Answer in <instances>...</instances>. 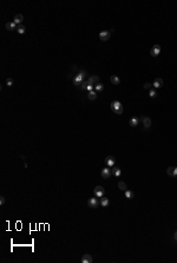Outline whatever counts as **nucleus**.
Returning a JSON list of instances; mask_svg holds the SVG:
<instances>
[{
    "instance_id": "1",
    "label": "nucleus",
    "mask_w": 177,
    "mask_h": 263,
    "mask_svg": "<svg viewBox=\"0 0 177 263\" xmlns=\"http://www.w3.org/2000/svg\"><path fill=\"white\" fill-rule=\"evenodd\" d=\"M110 108H111V110H112L116 115H122L123 113V105L118 100L112 101L111 105H110Z\"/></svg>"
},
{
    "instance_id": "2",
    "label": "nucleus",
    "mask_w": 177,
    "mask_h": 263,
    "mask_svg": "<svg viewBox=\"0 0 177 263\" xmlns=\"http://www.w3.org/2000/svg\"><path fill=\"white\" fill-rule=\"evenodd\" d=\"M86 74H88L86 73V71H84V70L80 71V72H79V73L73 78V84H75V85H80L83 81H84V77H85Z\"/></svg>"
},
{
    "instance_id": "3",
    "label": "nucleus",
    "mask_w": 177,
    "mask_h": 263,
    "mask_svg": "<svg viewBox=\"0 0 177 263\" xmlns=\"http://www.w3.org/2000/svg\"><path fill=\"white\" fill-rule=\"evenodd\" d=\"M93 192H95L96 197H103L104 194H105V190H104V188H103L102 185H97L95 188V190H93Z\"/></svg>"
},
{
    "instance_id": "4",
    "label": "nucleus",
    "mask_w": 177,
    "mask_h": 263,
    "mask_svg": "<svg viewBox=\"0 0 177 263\" xmlns=\"http://www.w3.org/2000/svg\"><path fill=\"white\" fill-rule=\"evenodd\" d=\"M105 164L108 165V166H110V168H112L113 165H115V163H116V158L113 157V156H108L106 158H105Z\"/></svg>"
},
{
    "instance_id": "5",
    "label": "nucleus",
    "mask_w": 177,
    "mask_h": 263,
    "mask_svg": "<svg viewBox=\"0 0 177 263\" xmlns=\"http://www.w3.org/2000/svg\"><path fill=\"white\" fill-rule=\"evenodd\" d=\"M110 35H111V31H102L99 33V38H100L102 41H106V40H109Z\"/></svg>"
},
{
    "instance_id": "6",
    "label": "nucleus",
    "mask_w": 177,
    "mask_h": 263,
    "mask_svg": "<svg viewBox=\"0 0 177 263\" xmlns=\"http://www.w3.org/2000/svg\"><path fill=\"white\" fill-rule=\"evenodd\" d=\"M99 204H100V202H99L97 198H90V199L88 201V208H97Z\"/></svg>"
},
{
    "instance_id": "7",
    "label": "nucleus",
    "mask_w": 177,
    "mask_h": 263,
    "mask_svg": "<svg viewBox=\"0 0 177 263\" xmlns=\"http://www.w3.org/2000/svg\"><path fill=\"white\" fill-rule=\"evenodd\" d=\"M159 53H161V46L159 45H154L152 48H151V51H150V54L152 57H157Z\"/></svg>"
},
{
    "instance_id": "8",
    "label": "nucleus",
    "mask_w": 177,
    "mask_h": 263,
    "mask_svg": "<svg viewBox=\"0 0 177 263\" xmlns=\"http://www.w3.org/2000/svg\"><path fill=\"white\" fill-rule=\"evenodd\" d=\"M102 177L103 178H105V179H108V178H110L111 177V175H112V172H111V170L110 169H108V168H105V169H103L102 170Z\"/></svg>"
},
{
    "instance_id": "9",
    "label": "nucleus",
    "mask_w": 177,
    "mask_h": 263,
    "mask_svg": "<svg viewBox=\"0 0 177 263\" xmlns=\"http://www.w3.org/2000/svg\"><path fill=\"white\" fill-rule=\"evenodd\" d=\"M163 83L164 81H163L162 78H156L155 81L152 83V86H154L155 88H162V86H163Z\"/></svg>"
},
{
    "instance_id": "10",
    "label": "nucleus",
    "mask_w": 177,
    "mask_h": 263,
    "mask_svg": "<svg viewBox=\"0 0 177 263\" xmlns=\"http://www.w3.org/2000/svg\"><path fill=\"white\" fill-rule=\"evenodd\" d=\"M93 261V258H92V255H90V254H85V255H83L82 257V263H91Z\"/></svg>"
},
{
    "instance_id": "11",
    "label": "nucleus",
    "mask_w": 177,
    "mask_h": 263,
    "mask_svg": "<svg viewBox=\"0 0 177 263\" xmlns=\"http://www.w3.org/2000/svg\"><path fill=\"white\" fill-rule=\"evenodd\" d=\"M5 27H6V30H8V31H13V30H15V28L18 27V25H17L14 21H8V22H6Z\"/></svg>"
},
{
    "instance_id": "12",
    "label": "nucleus",
    "mask_w": 177,
    "mask_h": 263,
    "mask_svg": "<svg viewBox=\"0 0 177 263\" xmlns=\"http://www.w3.org/2000/svg\"><path fill=\"white\" fill-rule=\"evenodd\" d=\"M141 121H142V123H143L144 129H148L150 125H151V119H150L149 117H142V118H141Z\"/></svg>"
},
{
    "instance_id": "13",
    "label": "nucleus",
    "mask_w": 177,
    "mask_h": 263,
    "mask_svg": "<svg viewBox=\"0 0 177 263\" xmlns=\"http://www.w3.org/2000/svg\"><path fill=\"white\" fill-rule=\"evenodd\" d=\"M13 21L17 24V25H21V22L24 21V15H22V14H17V15L14 17Z\"/></svg>"
},
{
    "instance_id": "14",
    "label": "nucleus",
    "mask_w": 177,
    "mask_h": 263,
    "mask_svg": "<svg viewBox=\"0 0 177 263\" xmlns=\"http://www.w3.org/2000/svg\"><path fill=\"white\" fill-rule=\"evenodd\" d=\"M138 123H139V118H138V117H132V118L129 121L130 126H132V128L137 126V125H138Z\"/></svg>"
},
{
    "instance_id": "15",
    "label": "nucleus",
    "mask_w": 177,
    "mask_h": 263,
    "mask_svg": "<svg viewBox=\"0 0 177 263\" xmlns=\"http://www.w3.org/2000/svg\"><path fill=\"white\" fill-rule=\"evenodd\" d=\"M88 81H90V84H97L98 81H99V77L97 76V74H93V76H90V78L88 79Z\"/></svg>"
},
{
    "instance_id": "16",
    "label": "nucleus",
    "mask_w": 177,
    "mask_h": 263,
    "mask_svg": "<svg viewBox=\"0 0 177 263\" xmlns=\"http://www.w3.org/2000/svg\"><path fill=\"white\" fill-rule=\"evenodd\" d=\"M110 80H111V83L112 84H115V85H118V84H121V79L117 77V76H111V78H110Z\"/></svg>"
},
{
    "instance_id": "17",
    "label": "nucleus",
    "mask_w": 177,
    "mask_h": 263,
    "mask_svg": "<svg viewBox=\"0 0 177 263\" xmlns=\"http://www.w3.org/2000/svg\"><path fill=\"white\" fill-rule=\"evenodd\" d=\"M111 172H112V175L115 176V177H119L121 174H122L121 169H118V168H112L111 169Z\"/></svg>"
},
{
    "instance_id": "18",
    "label": "nucleus",
    "mask_w": 177,
    "mask_h": 263,
    "mask_svg": "<svg viewBox=\"0 0 177 263\" xmlns=\"http://www.w3.org/2000/svg\"><path fill=\"white\" fill-rule=\"evenodd\" d=\"M17 32L19 34H24L25 32H26V27L24 26L22 24L21 25H18V27H17Z\"/></svg>"
},
{
    "instance_id": "19",
    "label": "nucleus",
    "mask_w": 177,
    "mask_h": 263,
    "mask_svg": "<svg viewBox=\"0 0 177 263\" xmlns=\"http://www.w3.org/2000/svg\"><path fill=\"white\" fill-rule=\"evenodd\" d=\"M88 98L90 100H96L97 99V93H96L95 91H91V92L88 93Z\"/></svg>"
},
{
    "instance_id": "20",
    "label": "nucleus",
    "mask_w": 177,
    "mask_h": 263,
    "mask_svg": "<svg viewBox=\"0 0 177 263\" xmlns=\"http://www.w3.org/2000/svg\"><path fill=\"white\" fill-rule=\"evenodd\" d=\"M118 188H119L121 190H124V191H125V190H128V184H126L125 182L119 181V182H118Z\"/></svg>"
},
{
    "instance_id": "21",
    "label": "nucleus",
    "mask_w": 177,
    "mask_h": 263,
    "mask_svg": "<svg viewBox=\"0 0 177 263\" xmlns=\"http://www.w3.org/2000/svg\"><path fill=\"white\" fill-rule=\"evenodd\" d=\"M125 197H126V198H129V199H132V198L135 197L133 191H131V190H125Z\"/></svg>"
},
{
    "instance_id": "22",
    "label": "nucleus",
    "mask_w": 177,
    "mask_h": 263,
    "mask_svg": "<svg viewBox=\"0 0 177 263\" xmlns=\"http://www.w3.org/2000/svg\"><path fill=\"white\" fill-rule=\"evenodd\" d=\"M100 205H102V207H108V205H109V199H108L106 197H102V199H100Z\"/></svg>"
},
{
    "instance_id": "23",
    "label": "nucleus",
    "mask_w": 177,
    "mask_h": 263,
    "mask_svg": "<svg viewBox=\"0 0 177 263\" xmlns=\"http://www.w3.org/2000/svg\"><path fill=\"white\" fill-rule=\"evenodd\" d=\"M95 88H96V91L100 92V91H103V88H104V85L100 84V83H97V84L95 85Z\"/></svg>"
},
{
    "instance_id": "24",
    "label": "nucleus",
    "mask_w": 177,
    "mask_h": 263,
    "mask_svg": "<svg viewBox=\"0 0 177 263\" xmlns=\"http://www.w3.org/2000/svg\"><path fill=\"white\" fill-rule=\"evenodd\" d=\"M149 96L151 97V98H156V97H157L156 88H152V90H150V91H149Z\"/></svg>"
},
{
    "instance_id": "25",
    "label": "nucleus",
    "mask_w": 177,
    "mask_h": 263,
    "mask_svg": "<svg viewBox=\"0 0 177 263\" xmlns=\"http://www.w3.org/2000/svg\"><path fill=\"white\" fill-rule=\"evenodd\" d=\"M88 85H90V81H88V80H84L82 84H80V88H82V90H86Z\"/></svg>"
},
{
    "instance_id": "26",
    "label": "nucleus",
    "mask_w": 177,
    "mask_h": 263,
    "mask_svg": "<svg viewBox=\"0 0 177 263\" xmlns=\"http://www.w3.org/2000/svg\"><path fill=\"white\" fill-rule=\"evenodd\" d=\"M174 169L175 168H172V166H169V168L166 169V174H168L169 176H171V177L174 176Z\"/></svg>"
},
{
    "instance_id": "27",
    "label": "nucleus",
    "mask_w": 177,
    "mask_h": 263,
    "mask_svg": "<svg viewBox=\"0 0 177 263\" xmlns=\"http://www.w3.org/2000/svg\"><path fill=\"white\" fill-rule=\"evenodd\" d=\"M13 84H14V81H13V79H12V78H7V79H6V85H7V86H12Z\"/></svg>"
},
{
    "instance_id": "28",
    "label": "nucleus",
    "mask_w": 177,
    "mask_h": 263,
    "mask_svg": "<svg viewBox=\"0 0 177 263\" xmlns=\"http://www.w3.org/2000/svg\"><path fill=\"white\" fill-rule=\"evenodd\" d=\"M151 86H152V84H150V83H145V84H144L143 85V88H146V90H148V88H151Z\"/></svg>"
},
{
    "instance_id": "29",
    "label": "nucleus",
    "mask_w": 177,
    "mask_h": 263,
    "mask_svg": "<svg viewBox=\"0 0 177 263\" xmlns=\"http://www.w3.org/2000/svg\"><path fill=\"white\" fill-rule=\"evenodd\" d=\"M86 90H88V92H91V91H93V85H92V84H90V85H88V88H86Z\"/></svg>"
},
{
    "instance_id": "30",
    "label": "nucleus",
    "mask_w": 177,
    "mask_h": 263,
    "mask_svg": "<svg viewBox=\"0 0 177 263\" xmlns=\"http://www.w3.org/2000/svg\"><path fill=\"white\" fill-rule=\"evenodd\" d=\"M0 204H1V205L5 204V197H4V196H0Z\"/></svg>"
},
{
    "instance_id": "31",
    "label": "nucleus",
    "mask_w": 177,
    "mask_h": 263,
    "mask_svg": "<svg viewBox=\"0 0 177 263\" xmlns=\"http://www.w3.org/2000/svg\"><path fill=\"white\" fill-rule=\"evenodd\" d=\"M78 70V66L77 65H72V67H71V71H77Z\"/></svg>"
},
{
    "instance_id": "32",
    "label": "nucleus",
    "mask_w": 177,
    "mask_h": 263,
    "mask_svg": "<svg viewBox=\"0 0 177 263\" xmlns=\"http://www.w3.org/2000/svg\"><path fill=\"white\" fill-rule=\"evenodd\" d=\"M172 177H177V168L174 169V176Z\"/></svg>"
},
{
    "instance_id": "33",
    "label": "nucleus",
    "mask_w": 177,
    "mask_h": 263,
    "mask_svg": "<svg viewBox=\"0 0 177 263\" xmlns=\"http://www.w3.org/2000/svg\"><path fill=\"white\" fill-rule=\"evenodd\" d=\"M174 237H175V240H176V241H177V231H176V232H175V234H174Z\"/></svg>"
}]
</instances>
